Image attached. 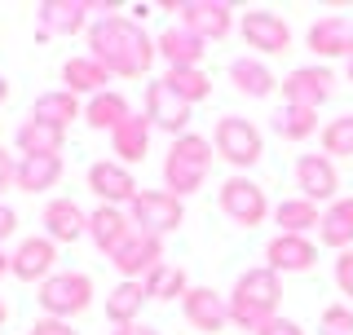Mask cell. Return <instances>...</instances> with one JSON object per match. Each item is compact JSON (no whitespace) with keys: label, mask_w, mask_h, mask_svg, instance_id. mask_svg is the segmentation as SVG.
Here are the masks:
<instances>
[{"label":"cell","mask_w":353,"mask_h":335,"mask_svg":"<svg viewBox=\"0 0 353 335\" xmlns=\"http://www.w3.org/2000/svg\"><path fill=\"white\" fill-rule=\"evenodd\" d=\"M14 230H18V212L0 203V247H5V238H14Z\"/></svg>","instance_id":"cell-42"},{"label":"cell","mask_w":353,"mask_h":335,"mask_svg":"<svg viewBox=\"0 0 353 335\" xmlns=\"http://www.w3.org/2000/svg\"><path fill=\"white\" fill-rule=\"evenodd\" d=\"M230 84H234L243 97H270L274 88H279L274 71L261 58H234L230 62Z\"/></svg>","instance_id":"cell-29"},{"label":"cell","mask_w":353,"mask_h":335,"mask_svg":"<svg viewBox=\"0 0 353 335\" xmlns=\"http://www.w3.org/2000/svg\"><path fill=\"white\" fill-rule=\"evenodd\" d=\"M190 102H181V97L172 93L163 80H150L146 84V119L159 132H172V137H185L190 132Z\"/></svg>","instance_id":"cell-15"},{"label":"cell","mask_w":353,"mask_h":335,"mask_svg":"<svg viewBox=\"0 0 353 335\" xmlns=\"http://www.w3.org/2000/svg\"><path fill=\"white\" fill-rule=\"evenodd\" d=\"M150 132H154V124L146 115H128L124 124H119L115 132H110V150H115V159L119 163H141L146 159V150H150Z\"/></svg>","instance_id":"cell-24"},{"label":"cell","mask_w":353,"mask_h":335,"mask_svg":"<svg viewBox=\"0 0 353 335\" xmlns=\"http://www.w3.org/2000/svg\"><path fill=\"white\" fill-rule=\"evenodd\" d=\"M137 230L132 225V216H128V207H110V203H97L93 212H88V238H93V247L106 256H115L119 247L128 243V234Z\"/></svg>","instance_id":"cell-18"},{"label":"cell","mask_w":353,"mask_h":335,"mask_svg":"<svg viewBox=\"0 0 353 335\" xmlns=\"http://www.w3.org/2000/svg\"><path fill=\"white\" fill-rule=\"evenodd\" d=\"M62 84H66V93H88V97H97V93H106V84H110V71L102 62H93L88 53H80V58H66L62 62Z\"/></svg>","instance_id":"cell-25"},{"label":"cell","mask_w":353,"mask_h":335,"mask_svg":"<svg viewBox=\"0 0 353 335\" xmlns=\"http://www.w3.org/2000/svg\"><path fill=\"white\" fill-rule=\"evenodd\" d=\"M5 318H9V309H5V300H0V327H5Z\"/></svg>","instance_id":"cell-46"},{"label":"cell","mask_w":353,"mask_h":335,"mask_svg":"<svg viewBox=\"0 0 353 335\" xmlns=\"http://www.w3.org/2000/svg\"><path fill=\"white\" fill-rule=\"evenodd\" d=\"M5 102H9V80L0 75V106H5Z\"/></svg>","instance_id":"cell-44"},{"label":"cell","mask_w":353,"mask_h":335,"mask_svg":"<svg viewBox=\"0 0 353 335\" xmlns=\"http://www.w3.org/2000/svg\"><path fill=\"white\" fill-rule=\"evenodd\" d=\"M283 88V106H309L318 110L323 102H331V93H336V75H331V66H296L292 75L279 84Z\"/></svg>","instance_id":"cell-10"},{"label":"cell","mask_w":353,"mask_h":335,"mask_svg":"<svg viewBox=\"0 0 353 335\" xmlns=\"http://www.w3.org/2000/svg\"><path fill=\"white\" fill-rule=\"evenodd\" d=\"M323 154L327 159H349L353 154V115H336L323 128Z\"/></svg>","instance_id":"cell-36"},{"label":"cell","mask_w":353,"mask_h":335,"mask_svg":"<svg viewBox=\"0 0 353 335\" xmlns=\"http://www.w3.org/2000/svg\"><path fill=\"white\" fill-rule=\"evenodd\" d=\"M128 216H132V225H137L141 234L163 238V234L181 230V221H185V199L168 194V190H141V194L128 203Z\"/></svg>","instance_id":"cell-6"},{"label":"cell","mask_w":353,"mask_h":335,"mask_svg":"<svg viewBox=\"0 0 353 335\" xmlns=\"http://www.w3.org/2000/svg\"><path fill=\"white\" fill-rule=\"evenodd\" d=\"M225 300H230V322L256 335L270 318H279V305H283V274H274L270 265L243 270L239 283H234V292H230Z\"/></svg>","instance_id":"cell-2"},{"label":"cell","mask_w":353,"mask_h":335,"mask_svg":"<svg viewBox=\"0 0 353 335\" xmlns=\"http://www.w3.org/2000/svg\"><path fill=\"white\" fill-rule=\"evenodd\" d=\"M141 305H146V287L119 278L106 296V318L115 322V327H132V322H141Z\"/></svg>","instance_id":"cell-30"},{"label":"cell","mask_w":353,"mask_h":335,"mask_svg":"<svg viewBox=\"0 0 353 335\" xmlns=\"http://www.w3.org/2000/svg\"><path fill=\"white\" fill-rule=\"evenodd\" d=\"M5 274H9V252L0 247V278H5Z\"/></svg>","instance_id":"cell-45"},{"label":"cell","mask_w":353,"mask_h":335,"mask_svg":"<svg viewBox=\"0 0 353 335\" xmlns=\"http://www.w3.org/2000/svg\"><path fill=\"white\" fill-rule=\"evenodd\" d=\"M110 335H159L154 327H146V322H132V327H115Z\"/></svg>","instance_id":"cell-43"},{"label":"cell","mask_w":353,"mask_h":335,"mask_svg":"<svg viewBox=\"0 0 353 335\" xmlns=\"http://www.w3.org/2000/svg\"><path fill=\"white\" fill-rule=\"evenodd\" d=\"M318 335H353V309L349 305H327L318 318Z\"/></svg>","instance_id":"cell-37"},{"label":"cell","mask_w":353,"mask_h":335,"mask_svg":"<svg viewBox=\"0 0 353 335\" xmlns=\"http://www.w3.org/2000/svg\"><path fill=\"white\" fill-rule=\"evenodd\" d=\"M239 31H243V44L265 53V58L292 49V27H287V18L274 14V9H248V14L239 18Z\"/></svg>","instance_id":"cell-9"},{"label":"cell","mask_w":353,"mask_h":335,"mask_svg":"<svg viewBox=\"0 0 353 335\" xmlns=\"http://www.w3.org/2000/svg\"><path fill=\"white\" fill-rule=\"evenodd\" d=\"M27 119H40V124H53V128H66L71 119H84V106L75 93H66V88H53V93H40L36 102H31Z\"/></svg>","instance_id":"cell-27"},{"label":"cell","mask_w":353,"mask_h":335,"mask_svg":"<svg viewBox=\"0 0 353 335\" xmlns=\"http://www.w3.org/2000/svg\"><path fill=\"white\" fill-rule=\"evenodd\" d=\"M9 185H18V159L0 146V194H5Z\"/></svg>","instance_id":"cell-40"},{"label":"cell","mask_w":353,"mask_h":335,"mask_svg":"<svg viewBox=\"0 0 353 335\" xmlns=\"http://www.w3.org/2000/svg\"><path fill=\"white\" fill-rule=\"evenodd\" d=\"M84 181H88V190L97 194V203H110V207H128L132 199L141 194L137 176H132L119 159H97L93 168H88Z\"/></svg>","instance_id":"cell-11"},{"label":"cell","mask_w":353,"mask_h":335,"mask_svg":"<svg viewBox=\"0 0 353 335\" xmlns=\"http://www.w3.org/2000/svg\"><path fill=\"white\" fill-rule=\"evenodd\" d=\"M265 265L274 274H309L318 265V243L309 234H274L265 243Z\"/></svg>","instance_id":"cell-14"},{"label":"cell","mask_w":353,"mask_h":335,"mask_svg":"<svg viewBox=\"0 0 353 335\" xmlns=\"http://www.w3.org/2000/svg\"><path fill=\"white\" fill-rule=\"evenodd\" d=\"M110 265H115V274L124 278V283H141L150 270H159V265H163V238L132 230L128 243H124L115 256H110Z\"/></svg>","instance_id":"cell-13"},{"label":"cell","mask_w":353,"mask_h":335,"mask_svg":"<svg viewBox=\"0 0 353 335\" xmlns=\"http://www.w3.org/2000/svg\"><path fill=\"white\" fill-rule=\"evenodd\" d=\"M305 44L314 58H353V18L349 14H327L305 31Z\"/></svg>","instance_id":"cell-16"},{"label":"cell","mask_w":353,"mask_h":335,"mask_svg":"<svg viewBox=\"0 0 353 335\" xmlns=\"http://www.w3.org/2000/svg\"><path fill=\"white\" fill-rule=\"evenodd\" d=\"M14 146H18L22 159H49V154H62V146H66V128L40 124V119H22L18 132H14Z\"/></svg>","instance_id":"cell-23"},{"label":"cell","mask_w":353,"mask_h":335,"mask_svg":"<svg viewBox=\"0 0 353 335\" xmlns=\"http://www.w3.org/2000/svg\"><path fill=\"white\" fill-rule=\"evenodd\" d=\"M62 181V154L49 159H18V190L22 194H44Z\"/></svg>","instance_id":"cell-32"},{"label":"cell","mask_w":353,"mask_h":335,"mask_svg":"<svg viewBox=\"0 0 353 335\" xmlns=\"http://www.w3.org/2000/svg\"><path fill=\"white\" fill-rule=\"evenodd\" d=\"M128 115H132L128 97L115 93V88H106V93H97V97H88V102H84V124L97 128V132H115Z\"/></svg>","instance_id":"cell-28"},{"label":"cell","mask_w":353,"mask_h":335,"mask_svg":"<svg viewBox=\"0 0 353 335\" xmlns=\"http://www.w3.org/2000/svg\"><path fill=\"white\" fill-rule=\"evenodd\" d=\"M336 287L353 300V252H340L336 256Z\"/></svg>","instance_id":"cell-38"},{"label":"cell","mask_w":353,"mask_h":335,"mask_svg":"<svg viewBox=\"0 0 353 335\" xmlns=\"http://www.w3.org/2000/svg\"><path fill=\"white\" fill-rule=\"evenodd\" d=\"M181 314H185V322H190L194 331L216 335V331L230 327V300L221 292H212V287H190L185 300H181Z\"/></svg>","instance_id":"cell-19"},{"label":"cell","mask_w":353,"mask_h":335,"mask_svg":"<svg viewBox=\"0 0 353 335\" xmlns=\"http://www.w3.org/2000/svg\"><path fill=\"white\" fill-rule=\"evenodd\" d=\"M141 287H146V300H185V292H190V278H185L181 265H168V261H163L159 270H150L146 278H141Z\"/></svg>","instance_id":"cell-33"},{"label":"cell","mask_w":353,"mask_h":335,"mask_svg":"<svg viewBox=\"0 0 353 335\" xmlns=\"http://www.w3.org/2000/svg\"><path fill=\"white\" fill-rule=\"evenodd\" d=\"M274 132H279L283 141H309L314 132H323V128H318V110H309V106H283L279 115H274Z\"/></svg>","instance_id":"cell-34"},{"label":"cell","mask_w":353,"mask_h":335,"mask_svg":"<svg viewBox=\"0 0 353 335\" xmlns=\"http://www.w3.org/2000/svg\"><path fill=\"white\" fill-rule=\"evenodd\" d=\"M318 243L331 252H353V199H336L323 212V225H318Z\"/></svg>","instance_id":"cell-26"},{"label":"cell","mask_w":353,"mask_h":335,"mask_svg":"<svg viewBox=\"0 0 353 335\" xmlns=\"http://www.w3.org/2000/svg\"><path fill=\"white\" fill-rule=\"evenodd\" d=\"M212 141L199 137V132H185V137H172L168 154H163V185L176 199H190L194 190H203L208 172H212Z\"/></svg>","instance_id":"cell-3"},{"label":"cell","mask_w":353,"mask_h":335,"mask_svg":"<svg viewBox=\"0 0 353 335\" xmlns=\"http://www.w3.org/2000/svg\"><path fill=\"white\" fill-rule=\"evenodd\" d=\"M53 261H58V243L53 238H22L14 252H9V274L18 283H44L53 278Z\"/></svg>","instance_id":"cell-17"},{"label":"cell","mask_w":353,"mask_h":335,"mask_svg":"<svg viewBox=\"0 0 353 335\" xmlns=\"http://www.w3.org/2000/svg\"><path fill=\"white\" fill-rule=\"evenodd\" d=\"M212 150H216L230 168L248 172V168H256V163L265 159V137H261V128L252 124V119H243V115H221L216 128H212Z\"/></svg>","instance_id":"cell-4"},{"label":"cell","mask_w":353,"mask_h":335,"mask_svg":"<svg viewBox=\"0 0 353 335\" xmlns=\"http://www.w3.org/2000/svg\"><path fill=\"white\" fill-rule=\"evenodd\" d=\"M274 225H279V234H309L323 225V207L309 199H283L274 207Z\"/></svg>","instance_id":"cell-31"},{"label":"cell","mask_w":353,"mask_h":335,"mask_svg":"<svg viewBox=\"0 0 353 335\" xmlns=\"http://www.w3.org/2000/svg\"><path fill=\"white\" fill-rule=\"evenodd\" d=\"M345 75H349V84H353V58H349V62H345Z\"/></svg>","instance_id":"cell-47"},{"label":"cell","mask_w":353,"mask_h":335,"mask_svg":"<svg viewBox=\"0 0 353 335\" xmlns=\"http://www.w3.org/2000/svg\"><path fill=\"white\" fill-rule=\"evenodd\" d=\"M168 14H181V27L194 31L199 40H225L234 27V9L225 0H181V5H163Z\"/></svg>","instance_id":"cell-8"},{"label":"cell","mask_w":353,"mask_h":335,"mask_svg":"<svg viewBox=\"0 0 353 335\" xmlns=\"http://www.w3.org/2000/svg\"><path fill=\"white\" fill-rule=\"evenodd\" d=\"M31 335H80V331H71V322H62V318H36Z\"/></svg>","instance_id":"cell-39"},{"label":"cell","mask_w":353,"mask_h":335,"mask_svg":"<svg viewBox=\"0 0 353 335\" xmlns=\"http://www.w3.org/2000/svg\"><path fill=\"white\" fill-rule=\"evenodd\" d=\"M36 27L40 36H75V31H88V5L84 0H44L36 9Z\"/></svg>","instance_id":"cell-20"},{"label":"cell","mask_w":353,"mask_h":335,"mask_svg":"<svg viewBox=\"0 0 353 335\" xmlns=\"http://www.w3.org/2000/svg\"><path fill=\"white\" fill-rule=\"evenodd\" d=\"M154 49H159V58L168 62V71H176V66H203V40L194 36V31H185L181 22L176 27H163L159 36H154Z\"/></svg>","instance_id":"cell-22"},{"label":"cell","mask_w":353,"mask_h":335,"mask_svg":"<svg viewBox=\"0 0 353 335\" xmlns=\"http://www.w3.org/2000/svg\"><path fill=\"white\" fill-rule=\"evenodd\" d=\"M36 300H40L44 318H62V322H71V318H80L84 309L93 305V278L80 274V270H62V274L44 278Z\"/></svg>","instance_id":"cell-5"},{"label":"cell","mask_w":353,"mask_h":335,"mask_svg":"<svg viewBox=\"0 0 353 335\" xmlns=\"http://www.w3.org/2000/svg\"><path fill=\"white\" fill-rule=\"evenodd\" d=\"M163 84H168L181 102H190V106L212 93V80H208L203 66H176V71H163Z\"/></svg>","instance_id":"cell-35"},{"label":"cell","mask_w":353,"mask_h":335,"mask_svg":"<svg viewBox=\"0 0 353 335\" xmlns=\"http://www.w3.org/2000/svg\"><path fill=\"white\" fill-rule=\"evenodd\" d=\"M256 335H305V331H301V322H292V318H270Z\"/></svg>","instance_id":"cell-41"},{"label":"cell","mask_w":353,"mask_h":335,"mask_svg":"<svg viewBox=\"0 0 353 335\" xmlns=\"http://www.w3.org/2000/svg\"><path fill=\"white\" fill-rule=\"evenodd\" d=\"M296 190H301V199L309 203H336L340 199V172H336V159H327V154H301L296 159Z\"/></svg>","instance_id":"cell-12"},{"label":"cell","mask_w":353,"mask_h":335,"mask_svg":"<svg viewBox=\"0 0 353 335\" xmlns=\"http://www.w3.org/2000/svg\"><path fill=\"white\" fill-rule=\"evenodd\" d=\"M221 212H225L234 225H243V230H256V225H265V216H270V199H265V190L252 181V176H230V181H221Z\"/></svg>","instance_id":"cell-7"},{"label":"cell","mask_w":353,"mask_h":335,"mask_svg":"<svg viewBox=\"0 0 353 335\" xmlns=\"http://www.w3.org/2000/svg\"><path fill=\"white\" fill-rule=\"evenodd\" d=\"M88 58L102 62L119 80H141L154 66V58H159V49H154V40L146 36V27L137 18L110 14L88 27Z\"/></svg>","instance_id":"cell-1"},{"label":"cell","mask_w":353,"mask_h":335,"mask_svg":"<svg viewBox=\"0 0 353 335\" xmlns=\"http://www.w3.org/2000/svg\"><path fill=\"white\" fill-rule=\"evenodd\" d=\"M88 234V212L75 199H49L44 203V238L53 243H75Z\"/></svg>","instance_id":"cell-21"}]
</instances>
